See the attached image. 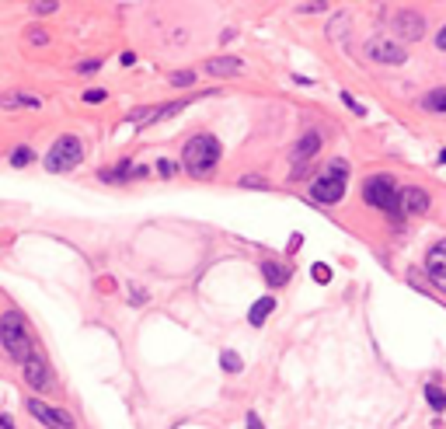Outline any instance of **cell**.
I'll return each instance as SVG.
<instances>
[{"instance_id": "cell-31", "label": "cell", "mask_w": 446, "mask_h": 429, "mask_svg": "<svg viewBox=\"0 0 446 429\" xmlns=\"http://www.w3.org/2000/svg\"><path fill=\"white\" fill-rule=\"evenodd\" d=\"M241 185H258V188H269V181H262L258 175H245V178H241Z\"/></svg>"}, {"instance_id": "cell-3", "label": "cell", "mask_w": 446, "mask_h": 429, "mask_svg": "<svg viewBox=\"0 0 446 429\" xmlns=\"http://www.w3.org/2000/svg\"><path fill=\"white\" fill-rule=\"evenodd\" d=\"M84 140L81 136H74V133H67V136H56V143L49 147V154H46V171H53V175H60V171H74L81 161H84Z\"/></svg>"}, {"instance_id": "cell-16", "label": "cell", "mask_w": 446, "mask_h": 429, "mask_svg": "<svg viewBox=\"0 0 446 429\" xmlns=\"http://www.w3.org/2000/svg\"><path fill=\"white\" fill-rule=\"evenodd\" d=\"M262 273H265V280H269L272 290L286 286V280H290V269L286 266H276V262H262Z\"/></svg>"}, {"instance_id": "cell-13", "label": "cell", "mask_w": 446, "mask_h": 429, "mask_svg": "<svg viewBox=\"0 0 446 429\" xmlns=\"http://www.w3.org/2000/svg\"><path fill=\"white\" fill-rule=\"evenodd\" d=\"M317 150H321V136H317L314 129H311V133H304V136H300V143H297V150H293V164L300 168V164H304V161H311Z\"/></svg>"}, {"instance_id": "cell-29", "label": "cell", "mask_w": 446, "mask_h": 429, "mask_svg": "<svg viewBox=\"0 0 446 429\" xmlns=\"http://www.w3.org/2000/svg\"><path fill=\"white\" fill-rule=\"evenodd\" d=\"M342 102H345V105H349V108H352L356 115H363V112H366V108H363V105H359V102H356V98H352L349 91H342Z\"/></svg>"}, {"instance_id": "cell-14", "label": "cell", "mask_w": 446, "mask_h": 429, "mask_svg": "<svg viewBox=\"0 0 446 429\" xmlns=\"http://www.w3.org/2000/svg\"><path fill=\"white\" fill-rule=\"evenodd\" d=\"M276 311V297H262V300H255L251 304V311H248V321H251V328H262L265 325V318Z\"/></svg>"}, {"instance_id": "cell-10", "label": "cell", "mask_w": 446, "mask_h": 429, "mask_svg": "<svg viewBox=\"0 0 446 429\" xmlns=\"http://www.w3.org/2000/svg\"><path fill=\"white\" fill-rule=\"evenodd\" d=\"M390 29H394V35H397V39H422L425 22H422V15H418V11H397V15H394V22H390Z\"/></svg>"}, {"instance_id": "cell-4", "label": "cell", "mask_w": 446, "mask_h": 429, "mask_svg": "<svg viewBox=\"0 0 446 429\" xmlns=\"http://www.w3.org/2000/svg\"><path fill=\"white\" fill-rule=\"evenodd\" d=\"M345 178H349V164L345 161H331L311 181V199H317V202H338L345 195Z\"/></svg>"}, {"instance_id": "cell-24", "label": "cell", "mask_w": 446, "mask_h": 429, "mask_svg": "<svg viewBox=\"0 0 446 429\" xmlns=\"http://www.w3.org/2000/svg\"><path fill=\"white\" fill-rule=\"evenodd\" d=\"M28 11H35V15H56V11H60V4H56V0H32Z\"/></svg>"}, {"instance_id": "cell-26", "label": "cell", "mask_w": 446, "mask_h": 429, "mask_svg": "<svg viewBox=\"0 0 446 429\" xmlns=\"http://www.w3.org/2000/svg\"><path fill=\"white\" fill-rule=\"evenodd\" d=\"M185 105H188V102H171V105H160V119H171V115H178Z\"/></svg>"}, {"instance_id": "cell-22", "label": "cell", "mask_w": 446, "mask_h": 429, "mask_svg": "<svg viewBox=\"0 0 446 429\" xmlns=\"http://www.w3.org/2000/svg\"><path fill=\"white\" fill-rule=\"evenodd\" d=\"M425 398H429V405H432L436 412L446 408V391H443L439 384H425Z\"/></svg>"}, {"instance_id": "cell-32", "label": "cell", "mask_w": 446, "mask_h": 429, "mask_svg": "<svg viewBox=\"0 0 446 429\" xmlns=\"http://www.w3.org/2000/svg\"><path fill=\"white\" fill-rule=\"evenodd\" d=\"M314 280H317V283H328V280H331L328 266H314Z\"/></svg>"}, {"instance_id": "cell-11", "label": "cell", "mask_w": 446, "mask_h": 429, "mask_svg": "<svg viewBox=\"0 0 446 429\" xmlns=\"http://www.w3.org/2000/svg\"><path fill=\"white\" fill-rule=\"evenodd\" d=\"M429 206H432V199H429L425 188H418V185L401 188V209L408 213V217H422V213H429Z\"/></svg>"}, {"instance_id": "cell-20", "label": "cell", "mask_w": 446, "mask_h": 429, "mask_svg": "<svg viewBox=\"0 0 446 429\" xmlns=\"http://www.w3.org/2000/svg\"><path fill=\"white\" fill-rule=\"evenodd\" d=\"M18 105H28V108H39V98L35 95H4V108H18Z\"/></svg>"}, {"instance_id": "cell-25", "label": "cell", "mask_w": 446, "mask_h": 429, "mask_svg": "<svg viewBox=\"0 0 446 429\" xmlns=\"http://www.w3.org/2000/svg\"><path fill=\"white\" fill-rule=\"evenodd\" d=\"M157 171H160L164 178H171V175H178V161H167V157H160V161H157Z\"/></svg>"}, {"instance_id": "cell-36", "label": "cell", "mask_w": 446, "mask_h": 429, "mask_svg": "<svg viewBox=\"0 0 446 429\" xmlns=\"http://www.w3.org/2000/svg\"><path fill=\"white\" fill-rule=\"evenodd\" d=\"M0 426H4V429H15V419L4 412V415H0Z\"/></svg>"}, {"instance_id": "cell-15", "label": "cell", "mask_w": 446, "mask_h": 429, "mask_svg": "<svg viewBox=\"0 0 446 429\" xmlns=\"http://www.w3.org/2000/svg\"><path fill=\"white\" fill-rule=\"evenodd\" d=\"M133 168H136V164H129V161H119L115 168H105V171H98V178H101V181H129V178H133Z\"/></svg>"}, {"instance_id": "cell-21", "label": "cell", "mask_w": 446, "mask_h": 429, "mask_svg": "<svg viewBox=\"0 0 446 429\" xmlns=\"http://www.w3.org/2000/svg\"><path fill=\"white\" fill-rule=\"evenodd\" d=\"M8 161H11V168H25V164L35 161V150H32V147H15Z\"/></svg>"}, {"instance_id": "cell-33", "label": "cell", "mask_w": 446, "mask_h": 429, "mask_svg": "<svg viewBox=\"0 0 446 429\" xmlns=\"http://www.w3.org/2000/svg\"><path fill=\"white\" fill-rule=\"evenodd\" d=\"M133 304H147V290H140V286H133Z\"/></svg>"}, {"instance_id": "cell-30", "label": "cell", "mask_w": 446, "mask_h": 429, "mask_svg": "<svg viewBox=\"0 0 446 429\" xmlns=\"http://www.w3.org/2000/svg\"><path fill=\"white\" fill-rule=\"evenodd\" d=\"M77 70H81V74H98V70H101V63H98V60H84Z\"/></svg>"}, {"instance_id": "cell-9", "label": "cell", "mask_w": 446, "mask_h": 429, "mask_svg": "<svg viewBox=\"0 0 446 429\" xmlns=\"http://www.w3.org/2000/svg\"><path fill=\"white\" fill-rule=\"evenodd\" d=\"M425 276L432 280V286H436V290H443V293H446V238H443V241H436V245L425 252Z\"/></svg>"}, {"instance_id": "cell-28", "label": "cell", "mask_w": 446, "mask_h": 429, "mask_svg": "<svg viewBox=\"0 0 446 429\" xmlns=\"http://www.w3.org/2000/svg\"><path fill=\"white\" fill-rule=\"evenodd\" d=\"M105 95H108V91H101V88H91V91H84V102L98 105V102H105Z\"/></svg>"}, {"instance_id": "cell-27", "label": "cell", "mask_w": 446, "mask_h": 429, "mask_svg": "<svg viewBox=\"0 0 446 429\" xmlns=\"http://www.w3.org/2000/svg\"><path fill=\"white\" fill-rule=\"evenodd\" d=\"M297 11H304V15H317V11H328V4H324V0H314V4H300Z\"/></svg>"}, {"instance_id": "cell-1", "label": "cell", "mask_w": 446, "mask_h": 429, "mask_svg": "<svg viewBox=\"0 0 446 429\" xmlns=\"http://www.w3.org/2000/svg\"><path fill=\"white\" fill-rule=\"evenodd\" d=\"M220 140L213 136V133H195L188 143H185V150H181V168L192 175V178H202V175H209L216 164H220Z\"/></svg>"}, {"instance_id": "cell-2", "label": "cell", "mask_w": 446, "mask_h": 429, "mask_svg": "<svg viewBox=\"0 0 446 429\" xmlns=\"http://www.w3.org/2000/svg\"><path fill=\"white\" fill-rule=\"evenodd\" d=\"M0 342H4V353L18 363H25L35 349H32V335H28V321L11 307L4 311V318H0Z\"/></svg>"}, {"instance_id": "cell-23", "label": "cell", "mask_w": 446, "mask_h": 429, "mask_svg": "<svg viewBox=\"0 0 446 429\" xmlns=\"http://www.w3.org/2000/svg\"><path fill=\"white\" fill-rule=\"evenodd\" d=\"M167 84L171 88H188V84H195V70H174V74H167Z\"/></svg>"}, {"instance_id": "cell-6", "label": "cell", "mask_w": 446, "mask_h": 429, "mask_svg": "<svg viewBox=\"0 0 446 429\" xmlns=\"http://www.w3.org/2000/svg\"><path fill=\"white\" fill-rule=\"evenodd\" d=\"M25 408H28L42 426H49V429H77V422H74V415H70L67 408H56V405L39 401V398H28V401H25Z\"/></svg>"}, {"instance_id": "cell-34", "label": "cell", "mask_w": 446, "mask_h": 429, "mask_svg": "<svg viewBox=\"0 0 446 429\" xmlns=\"http://www.w3.org/2000/svg\"><path fill=\"white\" fill-rule=\"evenodd\" d=\"M248 429H265V426H262V419H258L255 412H248Z\"/></svg>"}, {"instance_id": "cell-35", "label": "cell", "mask_w": 446, "mask_h": 429, "mask_svg": "<svg viewBox=\"0 0 446 429\" xmlns=\"http://www.w3.org/2000/svg\"><path fill=\"white\" fill-rule=\"evenodd\" d=\"M436 46H439V49H443V53H446V25H443V29H439V35H436Z\"/></svg>"}, {"instance_id": "cell-5", "label": "cell", "mask_w": 446, "mask_h": 429, "mask_svg": "<svg viewBox=\"0 0 446 429\" xmlns=\"http://www.w3.org/2000/svg\"><path fill=\"white\" fill-rule=\"evenodd\" d=\"M363 199H366L373 209H383V213H397V206H401V195H397L390 175H373V178H366Z\"/></svg>"}, {"instance_id": "cell-7", "label": "cell", "mask_w": 446, "mask_h": 429, "mask_svg": "<svg viewBox=\"0 0 446 429\" xmlns=\"http://www.w3.org/2000/svg\"><path fill=\"white\" fill-rule=\"evenodd\" d=\"M22 373H25V384L35 387V391H53V384H56V377H53L46 356H39V353H32V356L22 363Z\"/></svg>"}, {"instance_id": "cell-8", "label": "cell", "mask_w": 446, "mask_h": 429, "mask_svg": "<svg viewBox=\"0 0 446 429\" xmlns=\"http://www.w3.org/2000/svg\"><path fill=\"white\" fill-rule=\"evenodd\" d=\"M366 56L383 63V67H397V63L408 60V49L401 42H394V39H370L366 42Z\"/></svg>"}, {"instance_id": "cell-12", "label": "cell", "mask_w": 446, "mask_h": 429, "mask_svg": "<svg viewBox=\"0 0 446 429\" xmlns=\"http://www.w3.org/2000/svg\"><path fill=\"white\" fill-rule=\"evenodd\" d=\"M206 70H209L213 77H238V74H241V60H238V56H213V60L206 63Z\"/></svg>"}, {"instance_id": "cell-37", "label": "cell", "mask_w": 446, "mask_h": 429, "mask_svg": "<svg viewBox=\"0 0 446 429\" xmlns=\"http://www.w3.org/2000/svg\"><path fill=\"white\" fill-rule=\"evenodd\" d=\"M46 39H49V35H46V32H32V42H35V46H42V42H46Z\"/></svg>"}, {"instance_id": "cell-19", "label": "cell", "mask_w": 446, "mask_h": 429, "mask_svg": "<svg viewBox=\"0 0 446 429\" xmlns=\"http://www.w3.org/2000/svg\"><path fill=\"white\" fill-rule=\"evenodd\" d=\"M220 366L227 370V373H241V370H245V359H241L234 349H223V356H220Z\"/></svg>"}, {"instance_id": "cell-17", "label": "cell", "mask_w": 446, "mask_h": 429, "mask_svg": "<svg viewBox=\"0 0 446 429\" xmlns=\"http://www.w3.org/2000/svg\"><path fill=\"white\" fill-rule=\"evenodd\" d=\"M129 122H136V126L160 122V105H143V108H133V112H129Z\"/></svg>"}, {"instance_id": "cell-18", "label": "cell", "mask_w": 446, "mask_h": 429, "mask_svg": "<svg viewBox=\"0 0 446 429\" xmlns=\"http://www.w3.org/2000/svg\"><path fill=\"white\" fill-rule=\"evenodd\" d=\"M422 108H429V112H446V88L429 91V95L422 98Z\"/></svg>"}, {"instance_id": "cell-38", "label": "cell", "mask_w": 446, "mask_h": 429, "mask_svg": "<svg viewBox=\"0 0 446 429\" xmlns=\"http://www.w3.org/2000/svg\"><path fill=\"white\" fill-rule=\"evenodd\" d=\"M439 161H443V164H446V150H439Z\"/></svg>"}]
</instances>
